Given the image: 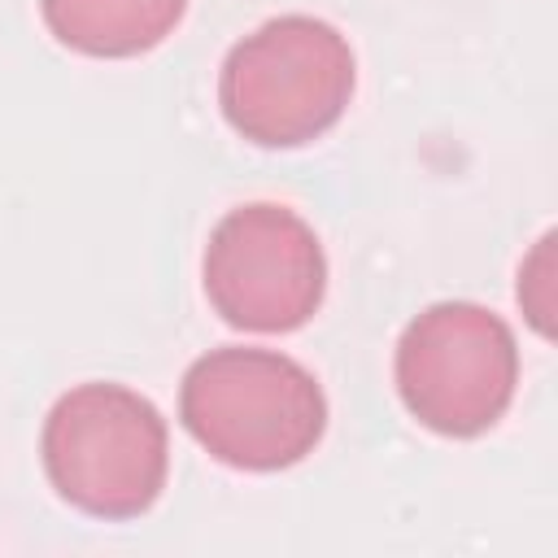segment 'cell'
Masks as SVG:
<instances>
[{"instance_id": "4", "label": "cell", "mask_w": 558, "mask_h": 558, "mask_svg": "<svg viewBox=\"0 0 558 558\" xmlns=\"http://www.w3.org/2000/svg\"><path fill=\"white\" fill-rule=\"evenodd\" d=\"M514 384V331L475 301H436L397 340V392L440 436L488 432L510 410Z\"/></svg>"}, {"instance_id": "3", "label": "cell", "mask_w": 558, "mask_h": 558, "mask_svg": "<svg viewBox=\"0 0 558 558\" xmlns=\"http://www.w3.org/2000/svg\"><path fill=\"white\" fill-rule=\"evenodd\" d=\"M39 453L57 497L92 519L144 514L170 471L166 418L126 384H78L57 397Z\"/></svg>"}, {"instance_id": "1", "label": "cell", "mask_w": 558, "mask_h": 558, "mask_svg": "<svg viewBox=\"0 0 558 558\" xmlns=\"http://www.w3.org/2000/svg\"><path fill=\"white\" fill-rule=\"evenodd\" d=\"M192 440L235 471H283L314 453L327 432L318 379L275 349H209L179 388Z\"/></svg>"}, {"instance_id": "2", "label": "cell", "mask_w": 558, "mask_h": 558, "mask_svg": "<svg viewBox=\"0 0 558 558\" xmlns=\"http://www.w3.org/2000/svg\"><path fill=\"white\" fill-rule=\"evenodd\" d=\"M353 78V48L331 22L283 13L227 52L218 105L248 144L296 148L340 122Z\"/></svg>"}, {"instance_id": "7", "label": "cell", "mask_w": 558, "mask_h": 558, "mask_svg": "<svg viewBox=\"0 0 558 558\" xmlns=\"http://www.w3.org/2000/svg\"><path fill=\"white\" fill-rule=\"evenodd\" d=\"M519 305L541 336H554V231L541 235L519 270Z\"/></svg>"}, {"instance_id": "5", "label": "cell", "mask_w": 558, "mask_h": 558, "mask_svg": "<svg viewBox=\"0 0 558 558\" xmlns=\"http://www.w3.org/2000/svg\"><path fill=\"white\" fill-rule=\"evenodd\" d=\"M205 296L240 331H296L327 292V257L314 227L270 201L231 209L205 244Z\"/></svg>"}, {"instance_id": "6", "label": "cell", "mask_w": 558, "mask_h": 558, "mask_svg": "<svg viewBox=\"0 0 558 558\" xmlns=\"http://www.w3.org/2000/svg\"><path fill=\"white\" fill-rule=\"evenodd\" d=\"M187 0H39L48 31L83 57H140L183 17Z\"/></svg>"}]
</instances>
